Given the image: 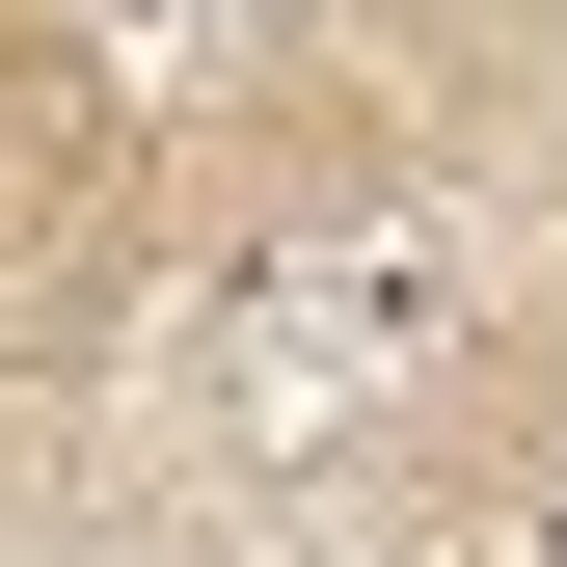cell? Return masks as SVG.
I'll use <instances>...</instances> for the list:
<instances>
[{"label":"cell","instance_id":"cell-2","mask_svg":"<svg viewBox=\"0 0 567 567\" xmlns=\"http://www.w3.org/2000/svg\"><path fill=\"white\" fill-rule=\"evenodd\" d=\"M82 244H109V82H0V351L54 324Z\"/></svg>","mask_w":567,"mask_h":567},{"label":"cell","instance_id":"cell-1","mask_svg":"<svg viewBox=\"0 0 567 567\" xmlns=\"http://www.w3.org/2000/svg\"><path fill=\"white\" fill-rule=\"evenodd\" d=\"M433 298H460L433 244H298V270H244V298H217V405H244V433L405 405V379H433Z\"/></svg>","mask_w":567,"mask_h":567}]
</instances>
